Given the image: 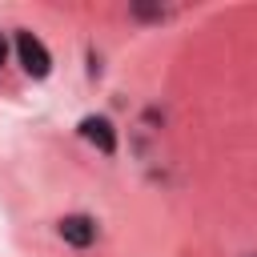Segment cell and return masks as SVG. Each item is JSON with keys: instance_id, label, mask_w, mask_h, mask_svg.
<instances>
[{"instance_id": "cell-2", "label": "cell", "mask_w": 257, "mask_h": 257, "mask_svg": "<svg viewBox=\"0 0 257 257\" xmlns=\"http://www.w3.org/2000/svg\"><path fill=\"white\" fill-rule=\"evenodd\" d=\"M56 233H60L68 245H76V249H88V245L96 241V221H92V217H84V213H68V217H60Z\"/></svg>"}, {"instance_id": "cell-4", "label": "cell", "mask_w": 257, "mask_h": 257, "mask_svg": "<svg viewBox=\"0 0 257 257\" xmlns=\"http://www.w3.org/2000/svg\"><path fill=\"white\" fill-rule=\"evenodd\" d=\"M4 56H8V44H4V36H0V64H4Z\"/></svg>"}, {"instance_id": "cell-3", "label": "cell", "mask_w": 257, "mask_h": 257, "mask_svg": "<svg viewBox=\"0 0 257 257\" xmlns=\"http://www.w3.org/2000/svg\"><path fill=\"white\" fill-rule=\"evenodd\" d=\"M80 137H84L88 145H96L104 157L116 153V128H112L104 116H84V120H80Z\"/></svg>"}, {"instance_id": "cell-1", "label": "cell", "mask_w": 257, "mask_h": 257, "mask_svg": "<svg viewBox=\"0 0 257 257\" xmlns=\"http://www.w3.org/2000/svg\"><path fill=\"white\" fill-rule=\"evenodd\" d=\"M16 56H20L24 72H28V76H36V80L52 72V56H48L44 40H40V36H32V32H16Z\"/></svg>"}]
</instances>
